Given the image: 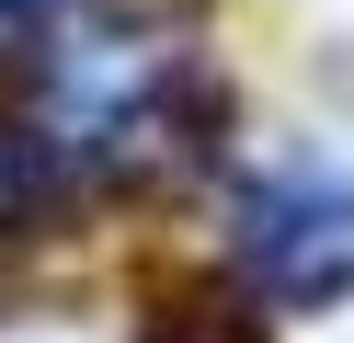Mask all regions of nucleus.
Here are the masks:
<instances>
[{"label": "nucleus", "mask_w": 354, "mask_h": 343, "mask_svg": "<svg viewBox=\"0 0 354 343\" xmlns=\"http://www.w3.org/2000/svg\"><path fill=\"white\" fill-rule=\"evenodd\" d=\"M229 252L263 309H343L354 297V172L320 149L263 160L229 206Z\"/></svg>", "instance_id": "2"}, {"label": "nucleus", "mask_w": 354, "mask_h": 343, "mask_svg": "<svg viewBox=\"0 0 354 343\" xmlns=\"http://www.w3.org/2000/svg\"><path fill=\"white\" fill-rule=\"evenodd\" d=\"M46 12H69V0H0V23H46Z\"/></svg>", "instance_id": "5"}, {"label": "nucleus", "mask_w": 354, "mask_h": 343, "mask_svg": "<svg viewBox=\"0 0 354 343\" xmlns=\"http://www.w3.org/2000/svg\"><path fill=\"white\" fill-rule=\"evenodd\" d=\"M35 195H46V137H35V114H0V229Z\"/></svg>", "instance_id": "4"}, {"label": "nucleus", "mask_w": 354, "mask_h": 343, "mask_svg": "<svg viewBox=\"0 0 354 343\" xmlns=\"http://www.w3.org/2000/svg\"><path fill=\"white\" fill-rule=\"evenodd\" d=\"M149 343H263V320L240 309L229 286H171L160 320H149Z\"/></svg>", "instance_id": "3"}, {"label": "nucleus", "mask_w": 354, "mask_h": 343, "mask_svg": "<svg viewBox=\"0 0 354 343\" xmlns=\"http://www.w3.org/2000/svg\"><path fill=\"white\" fill-rule=\"evenodd\" d=\"M206 69L171 35H80L35 80V137L69 183H149L206 149Z\"/></svg>", "instance_id": "1"}]
</instances>
